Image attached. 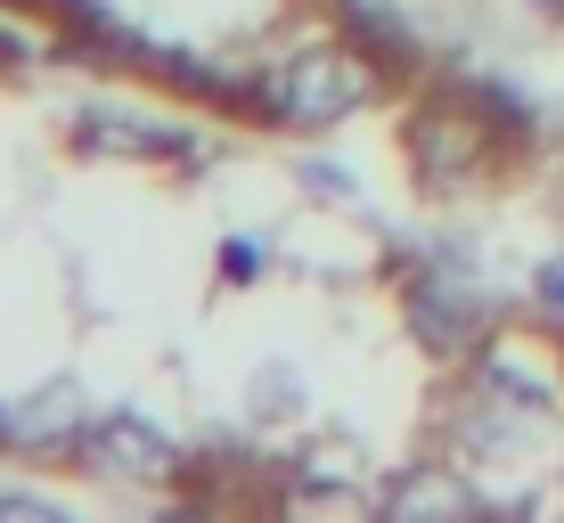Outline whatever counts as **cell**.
<instances>
[{"label":"cell","mask_w":564,"mask_h":523,"mask_svg":"<svg viewBox=\"0 0 564 523\" xmlns=\"http://www.w3.org/2000/svg\"><path fill=\"white\" fill-rule=\"evenodd\" d=\"M83 467L107 475V482H172L181 458H172V442L148 417H107V425L83 434Z\"/></svg>","instance_id":"3"},{"label":"cell","mask_w":564,"mask_h":523,"mask_svg":"<svg viewBox=\"0 0 564 523\" xmlns=\"http://www.w3.org/2000/svg\"><path fill=\"white\" fill-rule=\"evenodd\" d=\"M368 99H377V66L352 42H311L295 57H279L270 74H254V90H246V107L286 131H336Z\"/></svg>","instance_id":"1"},{"label":"cell","mask_w":564,"mask_h":523,"mask_svg":"<svg viewBox=\"0 0 564 523\" xmlns=\"http://www.w3.org/2000/svg\"><path fill=\"white\" fill-rule=\"evenodd\" d=\"M491 156L499 148H491V123H482V115H466V107H417L410 115V172L434 188V197L482 181Z\"/></svg>","instance_id":"2"},{"label":"cell","mask_w":564,"mask_h":523,"mask_svg":"<svg viewBox=\"0 0 564 523\" xmlns=\"http://www.w3.org/2000/svg\"><path fill=\"white\" fill-rule=\"evenodd\" d=\"M262 270H270V246H254V238H229V246H221V279H229V286H254Z\"/></svg>","instance_id":"4"},{"label":"cell","mask_w":564,"mask_h":523,"mask_svg":"<svg viewBox=\"0 0 564 523\" xmlns=\"http://www.w3.org/2000/svg\"><path fill=\"white\" fill-rule=\"evenodd\" d=\"M434 499H458V508H466V491L451 475H425V482H410V491H384V508H434Z\"/></svg>","instance_id":"5"},{"label":"cell","mask_w":564,"mask_h":523,"mask_svg":"<svg viewBox=\"0 0 564 523\" xmlns=\"http://www.w3.org/2000/svg\"><path fill=\"white\" fill-rule=\"evenodd\" d=\"M532 295H540V312H556V319H564V262H540Z\"/></svg>","instance_id":"6"}]
</instances>
